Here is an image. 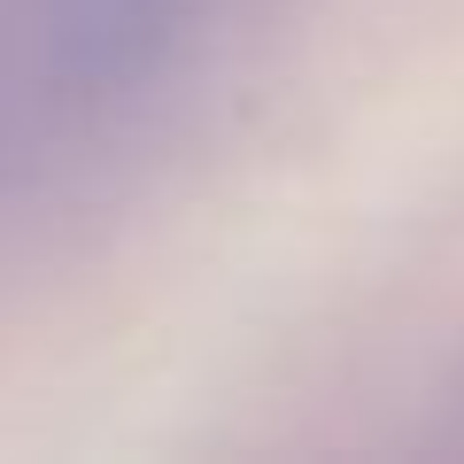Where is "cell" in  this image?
Instances as JSON below:
<instances>
[{
    "label": "cell",
    "instance_id": "cell-1",
    "mask_svg": "<svg viewBox=\"0 0 464 464\" xmlns=\"http://www.w3.org/2000/svg\"><path fill=\"white\" fill-rule=\"evenodd\" d=\"M179 0H54V63L78 85H132L170 47Z\"/></svg>",
    "mask_w": 464,
    "mask_h": 464
}]
</instances>
